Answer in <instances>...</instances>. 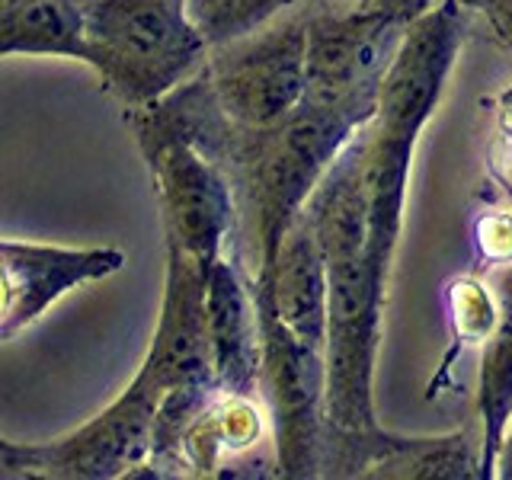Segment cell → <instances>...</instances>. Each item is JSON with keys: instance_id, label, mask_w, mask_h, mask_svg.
I'll use <instances>...</instances> for the list:
<instances>
[{"instance_id": "1", "label": "cell", "mask_w": 512, "mask_h": 480, "mask_svg": "<svg viewBox=\"0 0 512 480\" xmlns=\"http://www.w3.org/2000/svg\"><path fill=\"white\" fill-rule=\"evenodd\" d=\"M84 61L122 109L164 100L205 68L208 42L183 0H77Z\"/></svg>"}, {"instance_id": "2", "label": "cell", "mask_w": 512, "mask_h": 480, "mask_svg": "<svg viewBox=\"0 0 512 480\" xmlns=\"http://www.w3.org/2000/svg\"><path fill=\"white\" fill-rule=\"evenodd\" d=\"M404 29L378 4H308L301 103L362 128Z\"/></svg>"}, {"instance_id": "3", "label": "cell", "mask_w": 512, "mask_h": 480, "mask_svg": "<svg viewBox=\"0 0 512 480\" xmlns=\"http://www.w3.org/2000/svg\"><path fill=\"white\" fill-rule=\"evenodd\" d=\"M125 122L151 170L164 240L208 269L221 253H228L234 237L237 202L228 176L196 144L170 128H160L138 112H125Z\"/></svg>"}, {"instance_id": "4", "label": "cell", "mask_w": 512, "mask_h": 480, "mask_svg": "<svg viewBox=\"0 0 512 480\" xmlns=\"http://www.w3.org/2000/svg\"><path fill=\"white\" fill-rule=\"evenodd\" d=\"M308 4H292L263 26L208 48L205 80L221 112L244 128L282 122L304 100Z\"/></svg>"}, {"instance_id": "5", "label": "cell", "mask_w": 512, "mask_h": 480, "mask_svg": "<svg viewBox=\"0 0 512 480\" xmlns=\"http://www.w3.org/2000/svg\"><path fill=\"white\" fill-rule=\"evenodd\" d=\"M260 317V397L272 420L279 477H317L324 461V352L301 343L253 292Z\"/></svg>"}, {"instance_id": "6", "label": "cell", "mask_w": 512, "mask_h": 480, "mask_svg": "<svg viewBox=\"0 0 512 480\" xmlns=\"http://www.w3.org/2000/svg\"><path fill=\"white\" fill-rule=\"evenodd\" d=\"M464 42V0H442L404 29L384 71L372 125L381 135L420 141Z\"/></svg>"}, {"instance_id": "7", "label": "cell", "mask_w": 512, "mask_h": 480, "mask_svg": "<svg viewBox=\"0 0 512 480\" xmlns=\"http://www.w3.org/2000/svg\"><path fill=\"white\" fill-rule=\"evenodd\" d=\"M160 394L132 378V384L71 436L36 445V477L52 480H116L141 477L151 455L154 416Z\"/></svg>"}, {"instance_id": "8", "label": "cell", "mask_w": 512, "mask_h": 480, "mask_svg": "<svg viewBox=\"0 0 512 480\" xmlns=\"http://www.w3.org/2000/svg\"><path fill=\"white\" fill-rule=\"evenodd\" d=\"M164 397L176 388H212V346L205 317V269L167 244V285L157 330L138 375ZM218 388V384H215Z\"/></svg>"}, {"instance_id": "9", "label": "cell", "mask_w": 512, "mask_h": 480, "mask_svg": "<svg viewBox=\"0 0 512 480\" xmlns=\"http://www.w3.org/2000/svg\"><path fill=\"white\" fill-rule=\"evenodd\" d=\"M125 253L116 247H52L0 240V340L23 333L71 288L116 276Z\"/></svg>"}, {"instance_id": "10", "label": "cell", "mask_w": 512, "mask_h": 480, "mask_svg": "<svg viewBox=\"0 0 512 480\" xmlns=\"http://www.w3.org/2000/svg\"><path fill=\"white\" fill-rule=\"evenodd\" d=\"M205 317L218 391L260 397V317L250 279L228 253L205 269Z\"/></svg>"}, {"instance_id": "11", "label": "cell", "mask_w": 512, "mask_h": 480, "mask_svg": "<svg viewBox=\"0 0 512 480\" xmlns=\"http://www.w3.org/2000/svg\"><path fill=\"white\" fill-rule=\"evenodd\" d=\"M253 292H260L282 324L301 343L324 352L327 336V266L317 237L304 215L295 218L276 250V260L263 276L250 279Z\"/></svg>"}, {"instance_id": "12", "label": "cell", "mask_w": 512, "mask_h": 480, "mask_svg": "<svg viewBox=\"0 0 512 480\" xmlns=\"http://www.w3.org/2000/svg\"><path fill=\"white\" fill-rule=\"evenodd\" d=\"M266 436L263 397L215 391L180 442V477H215L224 458L247 455Z\"/></svg>"}, {"instance_id": "13", "label": "cell", "mask_w": 512, "mask_h": 480, "mask_svg": "<svg viewBox=\"0 0 512 480\" xmlns=\"http://www.w3.org/2000/svg\"><path fill=\"white\" fill-rule=\"evenodd\" d=\"M496 292H500V317L487 336L477 384V416L480 429H484L477 455L480 480L496 477V455H500L506 426L512 420V266L500 272Z\"/></svg>"}, {"instance_id": "14", "label": "cell", "mask_w": 512, "mask_h": 480, "mask_svg": "<svg viewBox=\"0 0 512 480\" xmlns=\"http://www.w3.org/2000/svg\"><path fill=\"white\" fill-rule=\"evenodd\" d=\"M7 55L84 61L77 0H0V58Z\"/></svg>"}, {"instance_id": "15", "label": "cell", "mask_w": 512, "mask_h": 480, "mask_svg": "<svg viewBox=\"0 0 512 480\" xmlns=\"http://www.w3.org/2000/svg\"><path fill=\"white\" fill-rule=\"evenodd\" d=\"M365 477H442V480H468L480 477L477 455L464 432L429 439L394 436L388 448L372 461Z\"/></svg>"}, {"instance_id": "16", "label": "cell", "mask_w": 512, "mask_h": 480, "mask_svg": "<svg viewBox=\"0 0 512 480\" xmlns=\"http://www.w3.org/2000/svg\"><path fill=\"white\" fill-rule=\"evenodd\" d=\"M183 4L192 26L212 48L263 26L285 7H292L295 0H183Z\"/></svg>"}, {"instance_id": "17", "label": "cell", "mask_w": 512, "mask_h": 480, "mask_svg": "<svg viewBox=\"0 0 512 480\" xmlns=\"http://www.w3.org/2000/svg\"><path fill=\"white\" fill-rule=\"evenodd\" d=\"M0 477H36V445L0 439Z\"/></svg>"}, {"instance_id": "18", "label": "cell", "mask_w": 512, "mask_h": 480, "mask_svg": "<svg viewBox=\"0 0 512 480\" xmlns=\"http://www.w3.org/2000/svg\"><path fill=\"white\" fill-rule=\"evenodd\" d=\"M471 4L487 16V23L500 36V42L512 48V0H471Z\"/></svg>"}, {"instance_id": "19", "label": "cell", "mask_w": 512, "mask_h": 480, "mask_svg": "<svg viewBox=\"0 0 512 480\" xmlns=\"http://www.w3.org/2000/svg\"><path fill=\"white\" fill-rule=\"evenodd\" d=\"M381 10H388L400 26H410L416 16H423L426 10H432L442 0H375Z\"/></svg>"}, {"instance_id": "20", "label": "cell", "mask_w": 512, "mask_h": 480, "mask_svg": "<svg viewBox=\"0 0 512 480\" xmlns=\"http://www.w3.org/2000/svg\"><path fill=\"white\" fill-rule=\"evenodd\" d=\"M496 477L512 480V420H509V426H506V436H503L500 455H496Z\"/></svg>"}, {"instance_id": "21", "label": "cell", "mask_w": 512, "mask_h": 480, "mask_svg": "<svg viewBox=\"0 0 512 480\" xmlns=\"http://www.w3.org/2000/svg\"><path fill=\"white\" fill-rule=\"evenodd\" d=\"M295 4H352V7H359V4H375V0H295Z\"/></svg>"}]
</instances>
